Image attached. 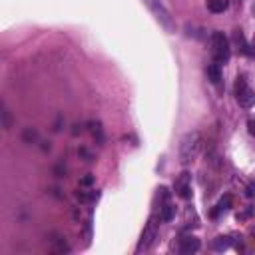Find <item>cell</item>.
I'll use <instances>...</instances> for the list:
<instances>
[{
    "label": "cell",
    "mask_w": 255,
    "mask_h": 255,
    "mask_svg": "<svg viewBox=\"0 0 255 255\" xmlns=\"http://www.w3.org/2000/svg\"><path fill=\"white\" fill-rule=\"evenodd\" d=\"M201 145H203V141H201L199 131H189V133H185V135L181 137V141H179V161H181L183 165L191 163V161L199 155Z\"/></svg>",
    "instance_id": "obj_1"
},
{
    "label": "cell",
    "mask_w": 255,
    "mask_h": 255,
    "mask_svg": "<svg viewBox=\"0 0 255 255\" xmlns=\"http://www.w3.org/2000/svg\"><path fill=\"white\" fill-rule=\"evenodd\" d=\"M211 56H213L215 64H225L229 60L231 48H229V40L223 36V32L211 34Z\"/></svg>",
    "instance_id": "obj_2"
},
{
    "label": "cell",
    "mask_w": 255,
    "mask_h": 255,
    "mask_svg": "<svg viewBox=\"0 0 255 255\" xmlns=\"http://www.w3.org/2000/svg\"><path fill=\"white\" fill-rule=\"evenodd\" d=\"M235 96H237L239 106H243V108H251L255 104V92L247 86V80L243 76H239L235 82Z\"/></svg>",
    "instance_id": "obj_3"
},
{
    "label": "cell",
    "mask_w": 255,
    "mask_h": 255,
    "mask_svg": "<svg viewBox=\"0 0 255 255\" xmlns=\"http://www.w3.org/2000/svg\"><path fill=\"white\" fill-rule=\"evenodd\" d=\"M143 4L149 8V12L157 18V22H159L161 26H165L167 30H173V20H171L169 12L165 10V6H163L159 0H143Z\"/></svg>",
    "instance_id": "obj_4"
},
{
    "label": "cell",
    "mask_w": 255,
    "mask_h": 255,
    "mask_svg": "<svg viewBox=\"0 0 255 255\" xmlns=\"http://www.w3.org/2000/svg\"><path fill=\"white\" fill-rule=\"evenodd\" d=\"M173 187H175V193H177L179 197H183V199L191 197V173H189V171H181V173L175 177Z\"/></svg>",
    "instance_id": "obj_5"
},
{
    "label": "cell",
    "mask_w": 255,
    "mask_h": 255,
    "mask_svg": "<svg viewBox=\"0 0 255 255\" xmlns=\"http://www.w3.org/2000/svg\"><path fill=\"white\" fill-rule=\"evenodd\" d=\"M153 239H155V221L149 219L147 225H145V229H143V233H141V239H139V243H137V251L149 249L151 243H153Z\"/></svg>",
    "instance_id": "obj_6"
},
{
    "label": "cell",
    "mask_w": 255,
    "mask_h": 255,
    "mask_svg": "<svg viewBox=\"0 0 255 255\" xmlns=\"http://www.w3.org/2000/svg\"><path fill=\"white\" fill-rule=\"evenodd\" d=\"M199 247H201V243H199V239L193 237V235H185V237L179 239V251H181V253H195Z\"/></svg>",
    "instance_id": "obj_7"
},
{
    "label": "cell",
    "mask_w": 255,
    "mask_h": 255,
    "mask_svg": "<svg viewBox=\"0 0 255 255\" xmlns=\"http://www.w3.org/2000/svg\"><path fill=\"white\" fill-rule=\"evenodd\" d=\"M207 8H209L213 14L225 12V10L229 8V0H207Z\"/></svg>",
    "instance_id": "obj_8"
},
{
    "label": "cell",
    "mask_w": 255,
    "mask_h": 255,
    "mask_svg": "<svg viewBox=\"0 0 255 255\" xmlns=\"http://www.w3.org/2000/svg\"><path fill=\"white\" fill-rule=\"evenodd\" d=\"M173 215H175V205H171V203H165V205L161 207L159 219H161V221H171V219H173Z\"/></svg>",
    "instance_id": "obj_9"
},
{
    "label": "cell",
    "mask_w": 255,
    "mask_h": 255,
    "mask_svg": "<svg viewBox=\"0 0 255 255\" xmlns=\"http://www.w3.org/2000/svg\"><path fill=\"white\" fill-rule=\"evenodd\" d=\"M229 245H231V237H215V239H213V243H211V247H213L215 251L229 249Z\"/></svg>",
    "instance_id": "obj_10"
},
{
    "label": "cell",
    "mask_w": 255,
    "mask_h": 255,
    "mask_svg": "<svg viewBox=\"0 0 255 255\" xmlns=\"http://www.w3.org/2000/svg\"><path fill=\"white\" fill-rule=\"evenodd\" d=\"M207 78H209L213 84H219V80H221L219 64H211V66H207Z\"/></svg>",
    "instance_id": "obj_11"
},
{
    "label": "cell",
    "mask_w": 255,
    "mask_h": 255,
    "mask_svg": "<svg viewBox=\"0 0 255 255\" xmlns=\"http://www.w3.org/2000/svg\"><path fill=\"white\" fill-rule=\"evenodd\" d=\"M90 129H92L94 137H98V141H102V126H100V122H90Z\"/></svg>",
    "instance_id": "obj_12"
},
{
    "label": "cell",
    "mask_w": 255,
    "mask_h": 255,
    "mask_svg": "<svg viewBox=\"0 0 255 255\" xmlns=\"http://www.w3.org/2000/svg\"><path fill=\"white\" fill-rule=\"evenodd\" d=\"M54 251H58V253H64V251H68V245H66V241H64V239H60V241L54 245Z\"/></svg>",
    "instance_id": "obj_13"
},
{
    "label": "cell",
    "mask_w": 255,
    "mask_h": 255,
    "mask_svg": "<svg viewBox=\"0 0 255 255\" xmlns=\"http://www.w3.org/2000/svg\"><path fill=\"white\" fill-rule=\"evenodd\" d=\"M245 195L247 197H253L255 195V181H249V185L245 187Z\"/></svg>",
    "instance_id": "obj_14"
},
{
    "label": "cell",
    "mask_w": 255,
    "mask_h": 255,
    "mask_svg": "<svg viewBox=\"0 0 255 255\" xmlns=\"http://www.w3.org/2000/svg\"><path fill=\"white\" fill-rule=\"evenodd\" d=\"M92 183H94V175H90V173L80 179V185H92Z\"/></svg>",
    "instance_id": "obj_15"
},
{
    "label": "cell",
    "mask_w": 255,
    "mask_h": 255,
    "mask_svg": "<svg viewBox=\"0 0 255 255\" xmlns=\"http://www.w3.org/2000/svg\"><path fill=\"white\" fill-rule=\"evenodd\" d=\"M2 116H4V128L8 129V128H10V114H8V110H6V108L2 110Z\"/></svg>",
    "instance_id": "obj_16"
},
{
    "label": "cell",
    "mask_w": 255,
    "mask_h": 255,
    "mask_svg": "<svg viewBox=\"0 0 255 255\" xmlns=\"http://www.w3.org/2000/svg\"><path fill=\"white\" fill-rule=\"evenodd\" d=\"M249 215H251V209H245L243 213H237V219H239V221H243V219H247Z\"/></svg>",
    "instance_id": "obj_17"
},
{
    "label": "cell",
    "mask_w": 255,
    "mask_h": 255,
    "mask_svg": "<svg viewBox=\"0 0 255 255\" xmlns=\"http://www.w3.org/2000/svg\"><path fill=\"white\" fill-rule=\"evenodd\" d=\"M247 129H249V133H251V135H255V122H253V120H249V122H247Z\"/></svg>",
    "instance_id": "obj_18"
},
{
    "label": "cell",
    "mask_w": 255,
    "mask_h": 255,
    "mask_svg": "<svg viewBox=\"0 0 255 255\" xmlns=\"http://www.w3.org/2000/svg\"><path fill=\"white\" fill-rule=\"evenodd\" d=\"M36 137V131L34 129H28L26 133H24V139H34Z\"/></svg>",
    "instance_id": "obj_19"
},
{
    "label": "cell",
    "mask_w": 255,
    "mask_h": 255,
    "mask_svg": "<svg viewBox=\"0 0 255 255\" xmlns=\"http://www.w3.org/2000/svg\"><path fill=\"white\" fill-rule=\"evenodd\" d=\"M251 14H253V18H255V0H253V4H251Z\"/></svg>",
    "instance_id": "obj_20"
},
{
    "label": "cell",
    "mask_w": 255,
    "mask_h": 255,
    "mask_svg": "<svg viewBox=\"0 0 255 255\" xmlns=\"http://www.w3.org/2000/svg\"><path fill=\"white\" fill-rule=\"evenodd\" d=\"M253 48H255V34H253Z\"/></svg>",
    "instance_id": "obj_21"
}]
</instances>
